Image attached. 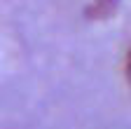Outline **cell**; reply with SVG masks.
<instances>
[{
  "mask_svg": "<svg viewBox=\"0 0 131 129\" xmlns=\"http://www.w3.org/2000/svg\"><path fill=\"white\" fill-rule=\"evenodd\" d=\"M124 68H126V80H129V85H131V49L126 52V63H124Z\"/></svg>",
  "mask_w": 131,
  "mask_h": 129,
  "instance_id": "7a4b0ae2",
  "label": "cell"
},
{
  "mask_svg": "<svg viewBox=\"0 0 131 129\" xmlns=\"http://www.w3.org/2000/svg\"><path fill=\"white\" fill-rule=\"evenodd\" d=\"M117 12V0H94L87 5L84 17L87 19H110Z\"/></svg>",
  "mask_w": 131,
  "mask_h": 129,
  "instance_id": "6da1fadb",
  "label": "cell"
}]
</instances>
